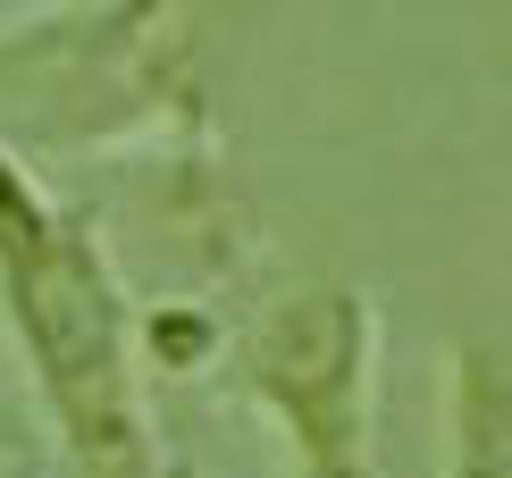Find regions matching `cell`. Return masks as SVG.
I'll list each match as a JSON object with an SVG mask.
<instances>
[{"label": "cell", "instance_id": "obj_1", "mask_svg": "<svg viewBox=\"0 0 512 478\" xmlns=\"http://www.w3.org/2000/svg\"><path fill=\"white\" fill-rule=\"evenodd\" d=\"M0 328L59 478H177L152 411V336L101 227L0 143Z\"/></svg>", "mask_w": 512, "mask_h": 478}, {"label": "cell", "instance_id": "obj_2", "mask_svg": "<svg viewBox=\"0 0 512 478\" xmlns=\"http://www.w3.org/2000/svg\"><path fill=\"white\" fill-rule=\"evenodd\" d=\"M0 143L34 168L126 143L210 160L194 0H68L0 34Z\"/></svg>", "mask_w": 512, "mask_h": 478}, {"label": "cell", "instance_id": "obj_3", "mask_svg": "<svg viewBox=\"0 0 512 478\" xmlns=\"http://www.w3.org/2000/svg\"><path fill=\"white\" fill-rule=\"evenodd\" d=\"M227 386L286 445V478H378V302L336 277L252 294Z\"/></svg>", "mask_w": 512, "mask_h": 478}, {"label": "cell", "instance_id": "obj_4", "mask_svg": "<svg viewBox=\"0 0 512 478\" xmlns=\"http://www.w3.org/2000/svg\"><path fill=\"white\" fill-rule=\"evenodd\" d=\"M454 478H512V361L487 344L454 353Z\"/></svg>", "mask_w": 512, "mask_h": 478}]
</instances>
